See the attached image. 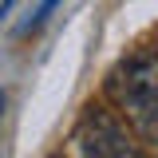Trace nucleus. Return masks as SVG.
<instances>
[{"label":"nucleus","mask_w":158,"mask_h":158,"mask_svg":"<svg viewBox=\"0 0 158 158\" xmlns=\"http://www.w3.org/2000/svg\"><path fill=\"white\" fill-rule=\"evenodd\" d=\"M107 95L138 135L158 138V52H138L123 59L107 79Z\"/></svg>","instance_id":"f257e3e1"},{"label":"nucleus","mask_w":158,"mask_h":158,"mask_svg":"<svg viewBox=\"0 0 158 158\" xmlns=\"http://www.w3.org/2000/svg\"><path fill=\"white\" fill-rule=\"evenodd\" d=\"M79 127H87V131L95 135V142L103 146L107 158H142L135 135L127 131V123L118 115H111V111H103V107H87L83 118H79Z\"/></svg>","instance_id":"f03ea898"},{"label":"nucleus","mask_w":158,"mask_h":158,"mask_svg":"<svg viewBox=\"0 0 158 158\" xmlns=\"http://www.w3.org/2000/svg\"><path fill=\"white\" fill-rule=\"evenodd\" d=\"M75 154H79V158H107V154H103V146L95 142V135H91L87 127H75Z\"/></svg>","instance_id":"7ed1b4c3"},{"label":"nucleus","mask_w":158,"mask_h":158,"mask_svg":"<svg viewBox=\"0 0 158 158\" xmlns=\"http://www.w3.org/2000/svg\"><path fill=\"white\" fill-rule=\"evenodd\" d=\"M59 4H63V0H40V8L32 12V20H24V28H20V32H40V28L52 20V12H56Z\"/></svg>","instance_id":"20e7f679"},{"label":"nucleus","mask_w":158,"mask_h":158,"mask_svg":"<svg viewBox=\"0 0 158 158\" xmlns=\"http://www.w3.org/2000/svg\"><path fill=\"white\" fill-rule=\"evenodd\" d=\"M16 4H20V0H0V24H4V16H8V12H12Z\"/></svg>","instance_id":"39448f33"},{"label":"nucleus","mask_w":158,"mask_h":158,"mask_svg":"<svg viewBox=\"0 0 158 158\" xmlns=\"http://www.w3.org/2000/svg\"><path fill=\"white\" fill-rule=\"evenodd\" d=\"M0 111H4V91H0Z\"/></svg>","instance_id":"423d86ee"},{"label":"nucleus","mask_w":158,"mask_h":158,"mask_svg":"<svg viewBox=\"0 0 158 158\" xmlns=\"http://www.w3.org/2000/svg\"><path fill=\"white\" fill-rule=\"evenodd\" d=\"M52 158H63V154H52Z\"/></svg>","instance_id":"0eeeda50"}]
</instances>
